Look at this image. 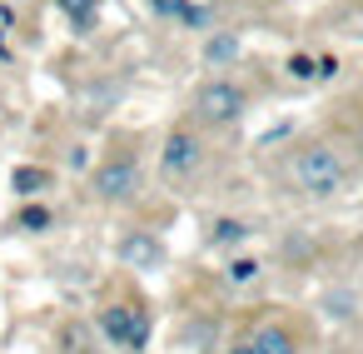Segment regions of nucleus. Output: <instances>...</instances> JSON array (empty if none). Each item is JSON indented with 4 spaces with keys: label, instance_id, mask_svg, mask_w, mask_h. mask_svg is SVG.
I'll return each mask as SVG.
<instances>
[{
    "label": "nucleus",
    "instance_id": "obj_3",
    "mask_svg": "<svg viewBox=\"0 0 363 354\" xmlns=\"http://www.w3.org/2000/svg\"><path fill=\"white\" fill-rule=\"evenodd\" d=\"M194 110H199V120H204V125H229V120L244 110V90H239V85H229V80H209V85H199Z\"/></svg>",
    "mask_w": 363,
    "mask_h": 354
},
{
    "label": "nucleus",
    "instance_id": "obj_4",
    "mask_svg": "<svg viewBox=\"0 0 363 354\" xmlns=\"http://www.w3.org/2000/svg\"><path fill=\"white\" fill-rule=\"evenodd\" d=\"M95 190H100V200H130V195L140 190V160H135V155L105 160V165L95 170Z\"/></svg>",
    "mask_w": 363,
    "mask_h": 354
},
{
    "label": "nucleus",
    "instance_id": "obj_15",
    "mask_svg": "<svg viewBox=\"0 0 363 354\" xmlns=\"http://www.w3.org/2000/svg\"><path fill=\"white\" fill-rule=\"evenodd\" d=\"M254 274H259V264H254V259H234V264H229V284H249Z\"/></svg>",
    "mask_w": 363,
    "mask_h": 354
},
{
    "label": "nucleus",
    "instance_id": "obj_17",
    "mask_svg": "<svg viewBox=\"0 0 363 354\" xmlns=\"http://www.w3.org/2000/svg\"><path fill=\"white\" fill-rule=\"evenodd\" d=\"M179 21H184V26H194V31H204V26H209V11H204V6H184V16H179Z\"/></svg>",
    "mask_w": 363,
    "mask_h": 354
},
{
    "label": "nucleus",
    "instance_id": "obj_12",
    "mask_svg": "<svg viewBox=\"0 0 363 354\" xmlns=\"http://www.w3.org/2000/svg\"><path fill=\"white\" fill-rule=\"evenodd\" d=\"M244 235H249L244 220H219V225H214V245H234V240H244Z\"/></svg>",
    "mask_w": 363,
    "mask_h": 354
},
{
    "label": "nucleus",
    "instance_id": "obj_14",
    "mask_svg": "<svg viewBox=\"0 0 363 354\" xmlns=\"http://www.w3.org/2000/svg\"><path fill=\"white\" fill-rule=\"evenodd\" d=\"M289 75H294V80H313V75H318V60H308V55H294V60H289Z\"/></svg>",
    "mask_w": 363,
    "mask_h": 354
},
{
    "label": "nucleus",
    "instance_id": "obj_18",
    "mask_svg": "<svg viewBox=\"0 0 363 354\" xmlns=\"http://www.w3.org/2000/svg\"><path fill=\"white\" fill-rule=\"evenodd\" d=\"M189 339H199V344H214V319H204V324H189Z\"/></svg>",
    "mask_w": 363,
    "mask_h": 354
},
{
    "label": "nucleus",
    "instance_id": "obj_8",
    "mask_svg": "<svg viewBox=\"0 0 363 354\" xmlns=\"http://www.w3.org/2000/svg\"><path fill=\"white\" fill-rule=\"evenodd\" d=\"M16 230H26V235H40V230H50V210H45V205H26V210L16 215Z\"/></svg>",
    "mask_w": 363,
    "mask_h": 354
},
{
    "label": "nucleus",
    "instance_id": "obj_2",
    "mask_svg": "<svg viewBox=\"0 0 363 354\" xmlns=\"http://www.w3.org/2000/svg\"><path fill=\"white\" fill-rule=\"evenodd\" d=\"M294 180H298V190H308V195H333V190L343 185V165H338L333 150L313 145V150H303V155L294 160Z\"/></svg>",
    "mask_w": 363,
    "mask_h": 354
},
{
    "label": "nucleus",
    "instance_id": "obj_1",
    "mask_svg": "<svg viewBox=\"0 0 363 354\" xmlns=\"http://www.w3.org/2000/svg\"><path fill=\"white\" fill-rule=\"evenodd\" d=\"M100 329H105V339L115 349H130V354H140L150 344V314L140 304H110L100 314Z\"/></svg>",
    "mask_w": 363,
    "mask_h": 354
},
{
    "label": "nucleus",
    "instance_id": "obj_10",
    "mask_svg": "<svg viewBox=\"0 0 363 354\" xmlns=\"http://www.w3.org/2000/svg\"><path fill=\"white\" fill-rule=\"evenodd\" d=\"M239 55V36H214L209 41V60L214 65H224V60H234Z\"/></svg>",
    "mask_w": 363,
    "mask_h": 354
},
{
    "label": "nucleus",
    "instance_id": "obj_16",
    "mask_svg": "<svg viewBox=\"0 0 363 354\" xmlns=\"http://www.w3.org/2000/svg\"><path fill=\"white\" fill-rule=\"evenodd\" d=\"M150 6H155V16H160V21H174V16H184L189 0H150Z\"/></svg>",
    "mask_w": 363,
    "mask_h": 354
},
{
    "label": "nucleus",
    "instance_id": "obj_7",
    "mask_svg": "<svg viewBox=\"0 0 363 354\" xmlns=\"http://www.w3.org/2000/svg\"><path fill=\"white\" fill-rule=\"evenodd\" d=\"M259 354H294V334L289 329H279V324H269V329H259L254 339H249Z\"/></svg>",
    "mask_w": 363,
    "mask_h": 354
},
{
    "label": "nucleus",
    "instance_id": "obj_11",
    "mask_svg": "<svg viewBox=\"0 0 363 354\" xmlns=\"http://www.w3.org/2000/svg\"><path fill=\"white\" fill-rule=\"evenodd\" d=\"M60 11H65V16H70V21L85 31V26L95 21V0H60Z\"/></svg>",
    "mask_w": 363,
    "mask_h": 354
},
{
    "label": "nucleus",
    "instance_id": "obj_19",
    "mask_svg": "<svg viewBox=\"0 0 363 354\" xmlns=\"http://www.w3.org/2000/svg\"><path fill=\"white\" fill-rule=\"evenodd\" d=\"M234 354H259V349H254V344H239V349H234Z\"/></svg>",
    "mask_w": 363,
    "mask_h": 354
},
{
    "label": "nucleus",
    "instance_id": "obj_5",
    "mask_svg": "<svg viewBox=\"0 0 363 354\" xmlns=\"http://www.w3.org/2000/svg\"><path fill=\"white\" fill-rule=\"evenodd\" d=\"M164 170L169 175H184V170H194L199 165V135L194 130H169V140H164Z\"/></svg>",
    "mask_w": 363,
    "mask_h": 354
},
{
    "label": "nucleus",
    "instance_id": "obj_9",
    "mask_svg": "<svg viewBox=\"0 0 363 354\" xmlns=\"http://www.w3.org/2000/svg\"><path fill=\"white\" fill-rule=\"evenodd\" d=\"M11 185H16L21 195H35V190L45 185V170H35V165H21V170L11 175Z\"/></svg>",
    "mask_w": 363,
    "mask_h": 354
},
{
    "label": "nucleus",
    "instance_id": "obj_6",
    "mask_svg": "<svg viewBox=\"0 0 363 354\" xmlns=\"http://www.w3.org/2000/svg\"><path fill=\"white\" fill-rule=\"evenodd\" d=\"M120 259L135 264V269H150V264H160V240L155 235H130L120 245Z\"/></svg>",
    "mask_w": 363,
    "mask_h": 354
},
{
    "label": "nucleus",
    "instance_id": "obj_13",
    "mask_svg": "<svg viewBox=\"0 0 363 354\" xmlns=\"http://www.w3.org/2000/svg\"><path fill=\"white\" fill-rule=\"evenodd\" d=\"M60 339H65V354H85L90 329H85V324H65V334H60Z\"/></svg>",
    "mask_w": 363,
    "mask_h": 354
}]
</instances>
